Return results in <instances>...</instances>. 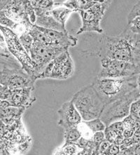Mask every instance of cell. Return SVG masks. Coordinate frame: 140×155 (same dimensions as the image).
<instances>
[{
    "label": "cell",
    "mask_w": 140,
    "mask_h": 155,
    "mask_svg": "<svg viewBox=\"0 0 140 155\" xmlns=\"http://www.w3.org/2000/svg\"><path fill=\"white\" fill-rule=\"evenodd\" d=\"M86 54L128 61L140 67V34L132 32L127 26L117 36L102 34Z\"/></svg>",
    "instance_id": "6da1fadb"
},
{
    "label": "cell",
    "mask_w": 140,
    "mask_h": 155,
    "mask_svg": "<svg viewBox=\"0 0 140 155\" xmlns=\"http://www.w3.org/2000/svg\"><path fill=\"white\" fill-rule=\"evenodd\" d=\"M137 75L121 78L96 77L92 85L107 106L137 88Z\"/></svg>",
    "instance_id": "7a4b0ae2"
},
{
    "label": "cell",
    "mask_w": 140,
    "mask_h": 155,
    "mask_svg": "<svg viewBox=\"0 0 140 155\" xmlns=\"http://www.w3.org/2000/svg\"><path fill=\"white\" fill-rule=\"evenodd\" d=\"M71 100L81 115L83 121L100 118L106 106L92 85L78 91Z\"/></svg>",
    "instance_id": "3957f363"
},
{
    "label": "cell",
    "mask_w": 140,
    "mask_h": 155,
    "mask_svg": "<svg viewBox=\"0 0 140 155\" xmlns=\"http://www.w3.org/2000/svg\"><path fill=\"white\" fill-rule=\"evenodd\" d=\"M139 98H140V91L136 88L121 99L107 105L100 119L106 127L114 122L123 120L130 115L131 104Z\"/></svg>",
    "instance_id": "277c9868"
},
{
    "label": "cell",
    "mask_w": 140,
    "mask_h": 155,
    "mask_svg": "<svg viewBox=\"0 0 140 155\" xmlns=\"http://www.w3.org/2000/svg\"><path fill=\"white\" fill-rule=\"evenodd\" d=\"M74 73V61L69 50H67L48 64L39 79L66 80L72 77Z\"/></svg>",
    "instance_id": "5b68a950"
},
{
    "label": "cell",
    "mask_w": 140,
    "mask_h": 155,
    "mask_svg": "<svg viewBox=\"0 0 140 155\" xmlns=\"http://www.w3.org/2000/svg\"><path fill=\"white\" fill-rule=\"evenodd\" d=\"M140 67L128 61L107 58L101 59V71L97 78H121L137 76Z\"/></svg>",
    "instance_id": "8992f818"
},
{
    "label": "cell",
    "mask_w": 140,
    "mask_h": 155,
    "mask_svg": "<svg viewBox=\"0 0 140 155\" xmlns=\"http://www.w3.org/2000/svg\"><path fill=\"white\" fill-rule=\"evenodd\" d=\"M109 6L104 3H97L86 11H79V13L82 20V25L77 35H79L86 32H95L100 35L103 34L104 29L100 25L101 21Z\"/></svg>",
    "instance_id": "52a82bcc"
},
{
    "label": "cell",
    "mask_w": 140,
    "mask_h": 155,
    "mask_svg": "<svg viewBox=\"0 0 140 155\" xmlns=\"http://www.w3.org/2000/svg\"><path fill=\"white\" fill-rule=\"evenodd\" d=\"M67 50L68 49L53 45H46L34 41L29 55L35 64V80L39 79L43 70L50 61Z\"/></svg>",
    "instance_id": "ba28073f"
},
{
    "label": "cell",
    "mask_w": 140,
    "mask_h": 155,
    "mask_svg": "<svg viewBox=\"0 0 140 155\" xmlns=\"http://www.w3.org/2000/svg\"><path fill=\"white\" fill-rule=\"evenodd\" d=\"M0 29H2L4 35L6 36V41H7L8 46L10 48V51L19 60L22 69L36 81L34 78L35 64L32 60L30 56L29 55L27 52L25 51V48L22 46L19 38L9 28L0 26Z\"/></svg>",
    "instance_id": "9c48e42d"
},
{
    "label": "cell",
    "mask_w": 140,
    "mask_h": 155,
    "mask_svg": "<svg viewBox=\"0 0 140 155\" xmlns=\"http://www.w3.org/2000/svg\"><path fill=\"white\" fill-rule=\"evenodd\" d=\"M58 124L64 130L77 127L83 121L72 100L62 105L58 110Z\"/></svg>",
    "instance_id": "30bf717a"
},
{
    "label": "cell",
    "mask_w": 140,
    "mask_h": 155,
    "mask_svg": "<svg viewBox=\"0 0 140 155\" xmlns=\"http://www.w3.org/2000/svg\"><path fill=\"white\" fill-rule=\"evenodd\" d=\"M36 100L34 86H32L29 87L11 89V94L8 101L12 106L26 109L30 107Z\"/></svg>",
    "instance_id": "8fae6325"
},
{
    "label": "cell",
    "mask_w": 140,
    "mask_h": 155,
    "mask_svg": "<svg viewBox=\"0 0 140 155\" xmlns=\"http://www.w3.org/2000/svg\"><path fill=\"white\" fill-rule=\"evenodd\" d=\"M49 11H35L36 20L35 25L46 29L67 32L65 27L58 22L50 14Z\"/></svg>",
    "instance_id": "7c38bea8"
},
{
    "label": "cell",
    "mask_w": 140,
    "mask_h": 155,
    "mask_svg": "<svg viewBox=\"0 0 140 155\" xmlns=\"http://www.w3.org/2000/svg\"><path fill=\"white\" fill-rule=\"evenodd\" d=\"M56 4L59 6L58 7L53 8L52 10H50L49 12L57 21L60 22L61 25H63L64 27H65L67 20H68L70 15L74 11H72V9L65 7V6L60 5L59 4Z\"/></svg>",
    "instance_id": "4fadbf2b"
},
{
    "label": "cell",
    "mask_w": 140,
    "mask_h": 155,
    "mask_svg": "<svg viewBox=\"0 0 140 155\" xmlns=\"http://www.w3.org/2000/svg\"><path fill=\"white\" fill-rule=\"evenodd\" d=\"M81 137V134L77 127L64 130L65 144H74L77 143Z\"/></svg>",
    "instance_id": "5bb4252c"
},
{
    "label": "cell",
    "mask_w": 140,
    "mask_h": 155,
    "mask_svg": "<svg viewBox=\"0 0 140 155\" xmlns=\"http://www.w3.org/2000/svg\"><path fill=\"white\" fill-rule=\"evenodd\" d=\"M87 127L90 129L93 133L98 131H104L106 129V125L100 118H96L89 121H84Z\"/></svg>",
    "instance_id": "9a60e30c"
},
{
    "label": "cell",
    "mask_w": 140,
    "mask_h": 155,
    "mask_svg": "<svg viewBox=\"0 0 140 155\" xmlns=\"http://www.w3.org/2000/svg\"><path fill=\"white\" fill-rule=\"evenodd\" d=\"M20 41L22 45V46L25 48V51L27 52V53L29 54V51L32 47V45L34 43V40L31 35H29V32L27 31H25L22 33V35H20Z\"/></svg>",
    "instance_id": "2e32d148"
},
{
    "label": "cell",
    "mask_w": 140,
    "mask_h": 155,
    "mask_svg": "<svg viewBox=\"0 0 140 155\" xmlns=\"http://www.w3.org/2000/svg\"><path fill=\"white\" fill-rule=\"evenodd\" d=\"M55 5L53 0H39L33 6L35 11H50Z\"/></svg>",
    "instance_id": "e0dca14e"
},
{
    "label": "cell",
    "mask_w": 140,
    "mask_h": 155,
    "mask_svg": "<svg viewBox=\"0 0 140 155\" xmlns=\"http://www.w3.org/2000/svg\"><path fill=\"white\" fill-rule=\"evenodd\" d=\"M130 115L137 121H140V98L135 100L131 104Z\"/></svg>",
    "instance_id": "ac0fdd59"
},
{
    "label": "cell",
    "mask_w": 140,
    "mask_h": 155,
    "mask_svg": "<svg viewBox=\"0 0 140 155\" xmlns=\"http://www.w3.org/2000/svg\"><path fill=\"white\" fill-rule=\"evenodd\" d=\"M127 27L132 32L140 34V16L135 17L128 22Z\"/></svg>",
    "instance_id": "d6986e66"
},
{
    "label": "cell",
    "mask_w": 140,
    "mask_h": 155,
    "mask_svg": "<svg viewBox=\"0 0 140 155\" xmlns=\"http://www.w3.org/2000/svg\"><path fill=\"white\" fill-rule=\"evenodd\" d=\"M104 131H98L93 134V142L95 145L96 149L98 150L100 145L105 140Z\"/></svg>",
    "instance_id": "ffe728a7"
},
{
    "label": "cell",
    "mask_w": 140,
    "mask_h": 155,
    "mask_svg": "<svg viewBox=\"0 0 140 155\" xmlns=\"http://www.w3.org/2000/svg\"><path fill=\"white\" fill-rule=\"evenodd\" d=\"M137 16H140V1L135 4L130 10L128 16V22Z\"/></svg>",
    "instance_id": "44dd1931"
},
{
    "label": "cell",
    "mask_w": 140,
    "mask_h": 155,
    "mask_svg": "<svg viewBox=\"0 0 140 155\" xmlns=\"http://www.w3.org/2000/svg\"><path fill=\"white\" fill-rule=\"evenodd\" d=\"M121 151L120 145L117 143H111L104 155H118Z\"/></svg>",
    "instance_id": "7402d4cb"
},
{
    "label": "cell",
    "mask_w": 140,
    "mask_h": 155,
    "mask_svg": "<svg viewBox=\"0 0 140 155\" xmlns=\"http://www.w3.org/2000/svg\"><path fill=\"white\" fill-rule=\"evenodd\" d=\"M111 142H109V140H107V139L103 141V142L101 143L99 147H98L97 152L99 153L100 155H104L105 154V152H107V150H108V148L111 145Z\"/></svg>",
    "instance_id": "603a6c76"
},
{
    "label": "cell",
    "mask_w": 140,
    "mask_h": 155,
    "mask_svg": "<svg viewBox=\"0 0 140 155\" xmlns=\"http://www.w3.org/2000/svg\"><path fill=\"white\" fill-rule=\"evenodd\" d=\"M118 155H134L132 146L121 149V151Z\"/></svg>",
    "instance_id": "cb8c5ba5"
},
{
    "label": "cell",
    "mask_w": 140,
    "mask_h": 155,
    "mask_svg": "<svg viewBox=\"0 0 140 155\" xmlns=\"http://www.w3.org/2000/svg\"><path fill=\"white\" fill-rule=\"evenodd\" d=\"M9 106H12L8 100L0 99V109H4Z\"/></svg>",
    "instance_id": "d4e9b609"
},
{
    "label": "cell",
    "mask_w": 140,
    "mask_h": 155,
    "mask_svg": "<svg viewBox=\"0 0 140 155\" xmlns=\"http://www.w3.org/2000/svg\"><path fill=\"white\" fill-rule=\"evenodd\" d=\"M134 155H140V143L132 146Z\"/></svg>",
    "instance_id": "484cf974"
},
{
    "label": "cell",
    "mask_w": 140,
    "mask_h": 155,
    "mask_svg": "<svg viewBox=\"0 0 140 155\" xmlns=\"http://www.w3.org/2000/svg\"><path fill=\"white\" fill-rule=\"evenodd\" d=\"M90 1L97 2V3H104L110 6L114 0H90Z\"/></svg>",
    "instance_id": "4316f807"
},
{
    "label": "cell",
    "mask_w": 140,
    "mask_h": 155,
    "mask_svg": "<svg viewBox=\"0 0 140 155\" xmlns=\"http://www.w3.org/2000/svg\"><path fill=\"white\" fill-rule=\"evenodd\" d=\"M137 89L140 91V71L137 75Z\"/></svg>",
    "instance_id": "83f0119b"
},
{
    "label": "cell",
    "mask_w": 140,
    "mask_h": 155,
    "mask_svg": "<svg viewBox=\"0 0 140 155\" xmlns=\"http://www.w3.org/2000/svg\"><path fill=\"white\" fill-rule=\"evenodd\" d=\"M39 0H30L31 3H32V4L33 6L36 3V2H39Z\"/></svg>",
    "instance_id": "f1b7e54d"
},
{
    "label": "cell",
    "mask_w": 140,
    "mask_h": 155,
    "mask_svg": "<svg viewBox=\"0 0 140 155\" xmlns=\"http://www.w3.org/2000/svg\"><path fill=\"white\" fill-rule=\"evenodd\" d=\"M138 127H139V129H140V121H138Z\"/></svg>",
    "instance_id": "f546056e"
}]
</instances>
